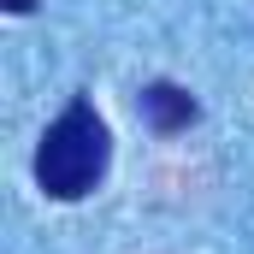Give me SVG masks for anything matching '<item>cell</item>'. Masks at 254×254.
<instances>
[{
	"mask_svg": "<svg viewBox=\"0 0 254 254\" xmlns=\"http://www.w3.org/2000/svg\"><path fill=\"white\" fill-rule=\"evenodd\" d=\"M107 160H113L107 119L89 101H71L60 119L42 130V142H36V184L54 201H83L107 178Z\"/></svg>",
	"mask_w": 254,
	"mask_h": 254,
	"instance_id": "obj_1",
	"label": "cell"
},
{
	"mask_svg": "<svg viewBox=\"0 0 254 254\" xmlns=\"http://www.w3.org/2000/svg\"><path fill=\"white\" fill-rule=\"evenodd\" d=\"M142 119L160 130V136H178V130H190L201 119V107H195L190 89H178V83H148L142 89Z\"/></svg>",
	"mask_w": 254,
	"mask_h": 254,
	"instance_id": "obj_2",
	"label": "cell"
},
{
	"mask_svg": "<svg viewBox=\"0 0 254 254\" xmlns=\"http://www.w3.org/2000/svg\"><path fill=\"white\" fill-rule=\"evenodd\" d=\"M6 12H18V18H24V12H36V0H6Z\"/></svg>",
	"mask_w": 254,
	"mask_h": 254,
	"instance_id": "obj_3",
	"label": "cell"
}]
</instances>
